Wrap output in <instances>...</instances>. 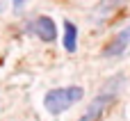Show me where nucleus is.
<instances>
[{"mask_svg": "<svg viewBox=\"0 0 130 121\" xmlns=\"http://www.w3.org/2000/svg\"><path fill=\"white\" fill-rule=\"evenodd\" d=\"M121 85H123V78H112V80H107V82L103 85L101 94L89 103L87 112H85L78 121H101V117L107 112V108L114 103V98H117V94H119V87H121Z\"/></svg>", "mask_w": 130, "mask_h": 121, "instance_id": "1", "label": "nucleus"}, {"mask_svg": "<svg viewBox=\"0 0 130 121\" xmlns=\"http://www.w3.org/2000/svg\"><path fill=\"white\" fill-rule=\"evenodd\" d=\"M85 96V89L73 85V87H57V89H50L43 98V105L50 114H62L64 110H69L71 105H75L80 98Z\"/></svg>", "mask_w": 130, "mask_h": 121, "instance_id": "2", "label": "nucleus"}, {"mask_svg": "<svg viewBox=\"0 0 130 121\" xmlns=\"http://www.w3.org/2000/svg\"><path fill=\"white\" fill-rule=\"evenodd\" d=\"M128 46H130V25L123 27L121 32H117V34L105 43L103 55H105V57H119V55H123V53L128 50Z\"/></svg>", "mask_w": 130, "mask_h": 121, "instance_id": "3", "label": "nucleus"}, {"mask_svg": "<svg viewBox=\"0 0 130 121\" xmlns=\"http://www.w3.org/2000/svg\"><path fill=\"white\" fill-rule=\"evenodd\" d=\"M34 30V34H39V39L43 41H55L57 37V27H55V21L50 16H37V21L30 25Z\"/></svg>", "mask_w": 130, "mask_h": 121, "instance_id": "4", "label": "nucleus"}, {"mask_svg": "<svg viewBox=\"0 0 130 121\" xmlns=\"http://www.w3.org/2000/svg\"><path fill=\"white\" fill-rule=\"evenodd\" d=\"M126 5V0H101L98 5H96V9H94V21L98 23V21H103V18H107L110 14H114L119 7H123Z\"/></svg>", "mask_w": 130, "mask_h": 121, "instance_id": "5", "label": "nucleus"}, {"mask_svg": "<svg viewBox=\"0 0 130 121\" xmlns=\"http://www.w3.org/2000/svg\"><path fill=\"white\" fill-rule=\"evenodd\" d=\"M64 48L69 53H75L78 50V27L73 21H64Z\"/></svg>", "mask_w": 130, "mask_h": 121, "instance_id": "6", "label": "nucleus"}, {"mask_svg": "<svg viewBox=\"0 0 130 121\" xmlns=\"http://www.w3.org/2000/svg\"><path fill=\"white\" fill-rule=\"evenodd\" d=\"M11 2H14V7H23V5H25L27 0H11Z\"/></svg>", "mask_w": 130, "mask_h": 121, "instance_id": "7", "label": "nucleus"}]
</instances>
